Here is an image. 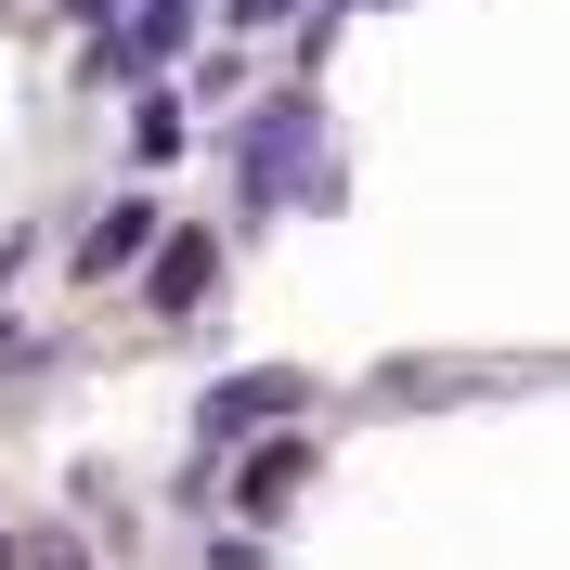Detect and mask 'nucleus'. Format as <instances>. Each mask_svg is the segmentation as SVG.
Masks as SVG:
<instances>
[{
	"label": "nucleus",
	"instance_id": "nucleus-3",
	"mask_svg": "<svg viewBox=\"0 0 570 570\" xmlns=\"http://www.w3.org/2000/svg\"><path fill=\"white\" fill-rule=\"evenodd\" d=\"M298 480H312V441H259V454H247V480H234V493H247V519H273V505L298 493Z\"/></svg>",
	"mask_w": 570,
	"mask_h": 570
},
{
	"label": "nucleus",
	"instance_id": "nucleus-4",
	"mask_svg": "<svg viewBox=\"0 0 570 570\" xmlns=\"http://www.w3.org/2000/svg\"><path fill=\"white\" fill-rule=\"evenodd\" d=\"M142 285H156V312H195V298H208V234H169Z\"/></svg>",
	"mask_w": 570,
	"mask_h": 570
},
{
	"label": "nucleus",
	"instance_id": "nucleus-8",
	"mask_svg": "<svg viewBox=\"0 0 570 570\" xmlns=\"http://www.w3.org/2000/svg\"><path fill=\"white\" fill-rule=\"evenodd\" d=\"M66 13H105V0H66Z\"/></svg>",
	"mask_w": 570,
	"mask_h": 570
},
{
	"label": "nucleus",
	"instance_id": "nucleus-5",
	"mask_svg": "<svg viewBox=\"0 0 570 570\" xmlns=\"http://www.w3.org/2000/svg\"><path fill=\"white\" fill-rule=\"evenodd\" d=\"M142 234H156V208H105V234H91V247H78V273H117V259H130Z\"/></svg>",
	"mask_w": 570,
	"mask_h": 570
},
{
	"label": "nucleus",
	"instance_id": "nucleus-1",
	"mask_svg": "<svg viewBox=\"0 0 570 570\" xmlns=\"http://www.w3.org/2000/svg\"><path fill=\"white\" fill-rule=\"evenodd\" d=\"M259 415H298V376H285V363H259V376H220V390L195 402V441H247Z\"/></svg>",
	"mask_w": 570,
	"mask_h": 570
},
{
	"label": "nucleus",
	"instance_id": "nucleus-7",
	"mask_svg": "<svg viewBox=\"0 0 570 570\" xmlns=\"http://www.w3.org/2000/svg\"><path fill=\"white\" fill-rule=\"evenodd\" d=\"M220 13H234V27H273V13H285V0H220Z\"/></svg>",
	"mask_w": 570,
	"mask_h": 570
},
{
	"label": "nucleus",
	"instance_id": "nucleus-6",
	"mask_svg": "<svg viewBox=\"0 0 570 570\" xmlns=\"http://www.w3.org/2000/svg\"><path fill=\"white\" fill-rule=\"evenodd\" d=\"M130 142H142V156H181V91H142V130Z\"/></svg>",
	"mask_w": 570,
	"mask_h": 570
},
{
	"label": "nucleus",
	"instance_id": "nucleus-2",
	"mask_svg": "<svg viewBox=\"0 0 570 570\" xmlns=\"http://www.w3.org/2000/svg\"><path fill=\"white\" fill-rule=\"evenodd\" d=\"M298 156H312V105H259V130H247V181H259V195H298Z\"/></svg>",
	"mask_w": 570,
	"mask_h": 570
}]
</instances>
